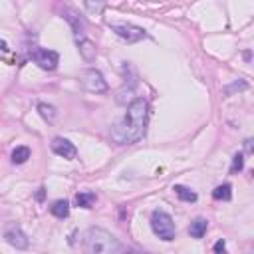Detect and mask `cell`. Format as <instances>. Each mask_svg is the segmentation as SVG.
Instances as JSON below:
<instances>
[{"instance_id": "ba28073f", "label": "cell", "mask_w": 254, "mask_h": 254, "mask_svg": "<svg viewBox=\"0 0 254 254\" xmlns=\"http://www.w3.org/2000/svg\"><path fill=\"white\" fill-rule=\"evenodd\" d=\"M52 151H54L56 155L64 157V159H76V155H78L76 145H74L72 141L64 139V137H54V141H52Z\"/></svg>"}, {"instance_id": "4fadbf2b", "label": "cell", "mask_w": 254, "mask_h": 254, "mask_svg": "<svg viewBox=\"0 0 254 254\" xmlns=\"http://www.w3.org/2000/svg\"><path fill=\"white\" fill-rule=\"evenodd\" d=\"M50 213H52L56 219H68V215H70V202L64 200V198L56 200L54 205L50 207Z\"/></svg>"}, {"instance_id": "7c38bea8", "label": "cell", "mask_w": 254, "mask_h": 254, "mask_svg": "<svg viewBox=\"0 0 254 254\" xmlns=\"http://www.w3.org/2000/svg\"><path fill=\"white\" fill-rule=\"evenodd\" d=\"M95 200H97V197L91 191H84V193H78L76 195V205L82 207V209H91L95 205Z\"/></svg>"}, {"instance_id": "8992f818", "label": "cell", "mask_w": 254, "mask_h": 254, "mask_svg": "<svg viewBox=\"0 0 254 254\" xmlns=\"http://www.w3.org/2000/svg\"><path fill=\"white\" fill-rule=\"evenodd\" d=\"M32 60H34L42 70H48V72L56 70L58 64H60L58 52H54V50H46V48H34V50H32Z\"/></svg>"}, {"instance_id": "277c9868", "label": "cell", "mask_w": 254, "mask_h": 254, "mask_svg": "<svg viewBox=\"0 0 254 254\" xmlns=\"http://www.w3.org/2000/svg\"><path fill=\"white\" fill-rule=\"evenodd\" d=\"M80 82L82 85L91 91V93H106L110 89L104 74H101L99 70H93V68H87V70H82L80 72Z\"/></svg>"}, {"instance_id": "5b68a950", "label": "cell", "mask_w": 254, "mask_h": 254, "mask_svg": "<svg viewBox=\"0 0 254 254\" xmlns=\"http://www.w3.org/2000/svg\"><path fill=\"white\" fill-rule=\"evenodd\" d=\"M110 28L127 44H135V42H141L147 38V32L143 28L129 24V22H110Z\"/></svg>"}, {"instance_id": "7a4b0ae2", "label": "cell", "mask_w": 254, "mask_h": 254, "mask_svg": "<svg viewBox=\"0 0 254 254\" xmlns=\"http://www.w3.org/2000/svg\"><path fill=\"white\" fill-rule=\"evenodd\" d=\"M84 254H123L125 246L106 228L89 226L84 234Z\"/></svg>"}, {"instance_id": "3957f363", "label": "cell", "mask_w": 254, "mask_h": 254, "mask_svg": "<svg viewBox=\"0 0 254 254\" xmlns=\"http://www.w3.org/2000/svg\"><path fill=\"white\" fill-rule=\"evenodd\" d=\"M151 228H153V232L171 242L175 240V234H177V228H175V223L171 219V215H167L165 211H153V215H151Z\"/></svg>"}, {"instance_id": "44dd1931", "label": "cell", "mask_w": 254, "mask_h": 254, "mask_svg": "<svg viewBox=\"0 0 254 254\" xmlns=\"http://www.w3.org/2000/svg\"><path fill=\"white\" fill-rule=\"evenodd\" d=\"M44 195H46V189H44V187H40V189H38V193H36V198H38V200H44Z\"/></svg>"}, {"instance_id": "5bb4252c", "label": "cell", "mask_w": 254, "mask_h": 254, "mask_svg": "<svg viewBox=\"0 0 254 254\" xmlns=\"http://www.w3.org/2000/svg\"><path fill=\"white\" fill-rule=\"evenodd\" d=\"M10 159H12V163L14 165H22V163H26L28 159H30V147H16L14 151H12V155H10Z\"/></svg>"}, {"instance_id": "ffe728a7", "label": "cell", "mask_w": 254, "mask_h": 254, "mask_svg": "<svg viewBox=\"0 0 254 254\" xmlns=\"http://www.w3.org/2000/svg\"><path fill=\"white\" fill-rule=\"evenodd\" d=\"M84 6H85L87 10H91V12H101V10L106 8V4H91V2H85Z\"/></svg>"}, {"instance_id": "7402d4cb", "label": "cell", "mask_w": 254, "mask_h": 254, "mask_svg": "<svg viewBox=\"0 0 254 254\" xmlns=\"http://www.w3.org/2000/svg\"><path fill=\"white\" fill-rule=\"evenodd\" d=\"M244 149H246V153H250V151H252V141L250 139L244 141Z\"/></svg>"}, {"instance_id": "ac0fdd59", "label": "cell", "mask_w": 254, "mask_h": 254, "mask_svg": "<svg viewBox=\"0 0 254 254\" xmlns=\"http://www.w3.org/2000/svg\"><path fill=\"white\" fill-rule=\"evenodd\" d=\"M242 167H244V155H242V153H236V155L232 157V167H230V173L234 175V173L242 171Z\"/></svg>"}, {"instance_id": "30bf717a", "label": "cell", "mask_w": 254, "mask_h": 254, "mask_svg": "<svg viewBox=\"0 0 254 254\" xmlns=\"http://www.w3.org/2000/svg\"><path fill=\"white\" fill-rule=\"evenodd\" d=\"M64 18L72 24L74 34H76V36H78V40H80V36H84V32H85V22H84L76 12H72V10H64Z\"/></svg>"}, {"instance_id": "2e32d148", "label": "cell", "mask_w": 254, "mask_h": 254, "mask_svg": "<svg viewBox=\"0 0 254 254\" xmlns=\"http://www.w3.org/2000/svg\"><path fill=\"white\" fill-rule=\"evenodd\" d=\"M213 198H215V200H230V198H232V187H230L228 183L219 185V187L213 191Z\"/></svg>"}, {"instance_id": "e0dca14e", "label": "cell", "mask_w": 254, "mask_h": 254, "mask_svg": "<svg viewBox=\"0 0 254 254\" xmlns=\"http://www.w3.org/2000/svg\"><path fill=\"white\" fill-rule=\"evenodd\" d=\"M38 112L40 115L46 119V121H54L56 119V108L54 106H50V104H38Z\"/></svg>"}, {"instance_id": "603a6c76", "label": "cell", "mask_w": 254, "mask_h": 254, "mask_svg": "<svg viewBox=\"0 0 254 254\" xmlns=\"http://www.w3.org/2000/svg\"><path fill=\"white\" fill-rule=\"evenodd\" d=\"M0 50H2V52H8V44L4 40H0Z\"/></svg>"}, {"instance_id": "8fae6325", "label": "cell", "mask_w": 254, "mask_h": 254, "mask_svg": "<svg viewBox=\"0 0 254 254\" xmlns=\"http://www.w3.org/2000/svg\"><path fill=\"white\" fill-rule=\"evenodd\" d=\"M207 228H209V221L202 219V217H198V219H195V221L191 223L189 234H191L193 238H202V236L207 234Z\"/></svg>"}, {"instance_id": "9a60e30c", "label": "cell", "mask_w": 254, "mask_h": 254, "mask_svg": "<svg viewBox=\"0 0 254 254\" xmlns=\"http://www.w3.org/2000/svg\"><path fill=\"white\" fill-rule=\"evenodd\" d=\"M173 191H175V195H177L181 200H185V202H195V200H197V193H195V191H191L189 187L175 185V187H173Z\"/></svg>"}, {"instance_id": "d6986e66", "label": "cell", "mask_w": 254, "mask_h": 254, "mask_svg": "<svg viewBox=\"0 0 254 254\" xmlns=\"http://www.w3.org/2000/svg\"><path fill=\"white\" fill-rule=\"evenodd\" d=\"M215 254H226V242L225 240H219L215 244Z\"/></svg>"}, {"instance_id": "52a82bcc", "label": "cell", "mask_w": 254, "mask_h": 254, "mask_svg": "<svg viewBox=\"0 0 254 254\" xmlns=\"http://www.w3.org/2000/svg\"><path fill=\"white\" fill-rule=\"evenodd\" d=\"M4 238H6V242L10 244V246H14V248H18V250H24V248H28V236L24 234V230L18 226V225H14V223H10V225H6V228H4Z\"/></svg>"}, {"instance_id": "9c48e42d", "label": "cell", "mask_w": 254, "mask_h": 254, "mask_svg": "<svg viewBox=\"0 0 254 254\" xmlns=\"http://www.w3.org/2000/svg\"><path fill=\"white\" fill-rule=\"evenodd\" d=\"M78 48H80V56L84 58V62L91 64V62L95 60V56H97V48H95V44H93L91 40H87V38L78 40Z\"/></svg>"}, {"instance_id": "6da1fadb", "label": "cell", "mask_w": 254, "mask_h": 254, "mask_svg": "<svg viewBox=\"0 0 254 254\" xmlns=\"http://www.w3.org/2000/svg\"><path fill=\"white\" fill-rule=\"evenodd\" d=\"M147 119H149V104L143 97H135L127 113L113 125L112 129V139L119 145H131L143 139L145 129H147Z\"/></svg>"}]
</instances>
